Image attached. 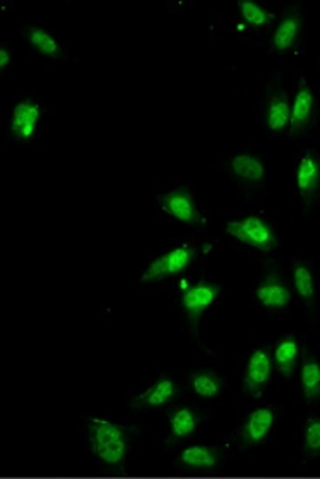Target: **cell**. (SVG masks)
<instances>
[{
    "instance_id": "obj_1",
    "label": "cell",
    "mask_w": 320,
    "mask_h": 479,
    "mask_svg": "<svg viewBox=\"0 0 320 479\" xmlns=\"http://www.w3.org/2000/svg\"><path fill=\"white\" fill-rule=\"evenodd\" d=\"M88 440L93 454L98 457L103 464L122 470L125 457L129 452L127 428L109 420L93 419L88 424Z\"/></svg>"
},
{
    "instance_id": "obj_2",
    "label": "cell",
    "mask_w": 320,
    "mask_h": 479,
    "mask_svg": "<svg viewBox=\"0 0 320 479\" xmlns=\"http://www.w3.org/2000/svg\"><path fill=\"white\" fill-rule=\"evenodd\" d=\"M226 232L234 239L259 251H274L279 240L274 227L258 216H247L226 224Z\"/></svg>"
},
{
    "instance_id": "obj_3",
    "label": "cell",
    "mask_w": 320,
    "mask_h": 479,
    "mask_svg": "<svg viewBox=\"0 0 320 479\" xmlns=\"http://www.w3.org/2000/svg\"><path fill=\"white\" fill-rule=\"evenodd\" d=\"M196 259L198 248L191 245L173 248L147 265L145 273L139 278V283H157L162 280L175 277L178 273H183Z\"/></svg>"
},
{
    "instance_id": "obj_4",
    "label": "cell",
    "mask_w": 320,
    "mask_h": 479,
    "mask_svg": "<svg viewBox=\"0 0 320 479\" xmlns=\"http://www.w3.org/2000/svg\"><path fill=\"white\" fill-rule=\"evenodd\" d=\"M157 202L162 210L184 224L194 225V227L206 225V217L202 216V213L198 211L191 189L188 186H181L172 192L160 195Z\"/></svg>"
},
{
    "instance_id": "obj_5",
    "label": "cell",
    "mask_w": 320,
    "mask_h": 479,
    "mask_svg": "<svg viewBox=\"0 0 320 479\" xmlns=\"http://www.w3.org/2000/svg\"><path fill=\"white\" fill-rule=\"evenodd\" d=\"M220 292H222V286L212 282H206V280H200L198 283L183 292L181 304L196 336L198 334V323L202 320V315L206 314V308L214 304L216 298L220 296Z\"/></svg>"
},
{
    "instance_id": "obj_6",
    "label": "cell",
    "mask_w": 320,
    "mask_h": 479,
    "mask_svg": "<svg viewBox=\"0 0 320 479\" xmlns=\"http://www.w3.org/2000/svg\"><path fill=\"white\" fill-rule=\"evenodd\" d=\"M274 359L267 349H257L248 358V365L245 369L244 390L253 398H261L263 390L266 387L271 375H273Z\"/></svg>"
},
{
    "instance_id": "obj_7",
    "label": "cell",
    "mask_w": 320,
    "mask_h": 479,
    "mask_svg": "<svg viewBox=\"0 0 320 479\" xmlns=\"http://www.w3.org/2000/svg\"><path fill=\"white\" fill-rule=\"evenodd\" d=\"M314 113H316V101L313 90L301 77L298 83L297 95L291 105V117H290V135L299 136L305 130L311 127Z\"/></svg>"
},
{
    "instance_id": "obj_8",
    "label": "cell",
    "mask_w": 320,
    "mask_h": 479,
    "mask_svg": "<svg viewBox=\"0 0 320 479\" xmlns=\"http://www.w3.org/2000/svg\"><path fill=\"white\" fill-rule=\"evenodd\" d=\"M42 117L40 105L32 99H23L13 107L10 131L20 141H29L38 133V120Z\"/></svg>"
},
{
    "instance_id": "obj_9",
    "label": "cell",
    "mask_w": 320,
    "mask_h": 479,
    "mask_svg": "<svg viewBox=\"0 0 320 479\" xmlns=\"http://www.w3.org/2000/svg\"><path fill=\"white\" fill-rule=\"evenodd\" d=\"M297 186L306 206H311L320 194V158L313 152L305 154L298 164Z\"/></svg>"
},
{
    "instance_id": "obj_10",
    "label": "cell",
    "mask_w": 320,
    "mask_h": 479,
    "mask_svg": "<svg viewBox=\"0 0 320 479\" xmlns=\"http://www.w3.org/2000/svg\"><path fill=\"white\" fill-rule=\"evenodd\" d=\"M257 299L267 308L287 307L291 300V292L277 272L267 273L255 291Z\"/></svg>"
},
{
    "instance_id": "obj_11",
    "label": "cell",
    "mask_w": 320,
    "mask_h": 479,
    "mask_svg": "<svg viewBox=\"0 0 320 479\" xmlns=\"http://www.w3.org/2000/svg\"><path fill=\"white\" fill-rule=\"evenodd\" d=\"M180 393V389L173 379L170 377H160L157 382L153 383L145 393L138 395L131 399V406L135 409H149V408H159L173 401Z\"/></svg>"
},
{
    "instance_id": "obj_12",
    "label": "cell",
    "mask_w": 320,
    "mask_h": 479,
    "mask_svg": "<svg viewBox=\"0 0 320 479\" xmlns=\"http://www.w3.org/2000/svg\"><path fill=\"white\" fill-rule=\"evenodd\" d=\"M274 411L271 408H258L247 417L242 427V441L247 446H257L265 441L274 427Z\"/></svg>"
},
{
    "instance_id": "obj_13",
    "label": "cell",
    "mask_w": 320,
    "mask_h": 479,
    "mask_svg": "<svg viewBox=\"0 0 320 479\" xmlns=\"http://www.w3.org/2000/svg\"><path fill=\"white\" fill-rule=\"evenodd\" d=\"M290 117H291V105L289 103V97L282 88L277 87L274 90H271L267 97V128L274 133H283L287 127H290Z\"/></svg>"
},
{
    "instance_id": "obj_14",
    "label": "cell",
    "mask_w": 320,
    "mask_h": 479,
    "mask_svg": "<svg viewBox=\"0 0 320 479\" xmlns=\"http://www.w3.org/2000/svg\"><path fill=\"white\" fill-rule=\"evenodd\" d=\"M301 26H303V16H301L299 8H290L289 12L283 15L281 23L275 29L274 36H273V48L275 52H287L295 46V42L299 38V32H301Z\"/></svg>"
},
{
    "instance_id": "obj_15",
    "label": "cell",
    "mask_w": 320,
    "mask_h": 479,
    "mask_svg": "<svg viewBox=\"0 0 320 479\" xmlns=\"http://www.w3.org/2000/svg\"><path fill=\"white\" fill-rule=\"evenodd\" d=\"M198 422H200V416L192 408L181 406V408L172 409L168 414V424H170L168 441L176 442L188 438L189 434L196 432Z\"/></svg>"
},
{
    "instance_id": "obj_16",
    "label": "cell",
    "mask_w": 320,
    "mask_h": 479,
    "mask_svg": "<svg viewBox=\"0 0 320 479\" xmlns=\"http://www.w3.org/2000/svg\"><path fill=\"white\" fill-rule=\"evenodd\" d=\"M298 358H299V345L297 337L293 334L282 337L274 350V366L285 377L291 379L297 371Z\"/></svg>"
},
{
    "instance_id": "obj_17",
    "label": "cell",
    "mask_w": 320,
    "mask_h": 479,
    "mask_svg": "<svg viewBox=\"0 0 320 479\" xmlns=\"http://www.w3.org/2000/svg\"><path fill=\"white\" fill-rule=\"evenodd\" d=\"M180 464L194 470H214L222 460V452L208 446H189L181 452Z\"/></svg>"
},
{
    "instance_id": "obj_18",
    "label": "cell",
    "mask_w": 320,
    "mask_h": 479,
    "mask_svg": "<svg viewBox=\"0 0 320 479\" xmlns=\"http://www.w3.org/2000/svg\"><path fill=\"white\" fill-rule=\"evenodd\" d=\"M24 38L31 44L34 50H38L40 55H44L46 58H55V60L63 58L62 46L56 42V38L46 29H42L38 26H28L24 29Z\"/></svg>"
},
{
    "instance_id": "obj_19",
    "label": "cell",
    "mask_w": 320,
    "mask_h": 479,
    "mask_svg": "<svg viewBox=\"0 0 320 479\" xmlns=\"http://www.w3.org/2000/svg\"><path fill=\"white\" fill-rule=\"evenodd\" d=\"M301 387L306 401H316L320 398V363L309 352L303 353L301 363Z\"/></svg>"
},
{
    "instance_id": "obj_20",
    "label": "cell",
    "mask_w": 320,
    "mask_h": 479,
    "mask_svg": "<svg viewBox=\"0 0 320 479\" xmlns=\"http://www.w3.org/2000/svg\"><path fill=\"white\" fill-rule=\"evenodd\" d=\"M231 170L236 174L239 180L247 182H261L265 178V165L252 154H239L231 160Z\"/></svg>"
},
{
    "instance_id": "obj_21",
    "label": "cell",
    "mask_w": 320,
    "mask_h": 479,
    "mask_svg": "<svg viewBox=\"0 0 320 479\" xmlns=\"http://www.w3.org/2000/svg\"><path fill=\"white\" fill-rule=\"evenodd\" d=\"M191 387L198 397L215 398L222 391L223 379L214 371L204 369L191 375Z\"/></svg>"
},
{
    "instance_id": "obj_22",
    "label": "cell",
    "mask_w": 320,
    "mask_h": 479,
    "mask_svg": "<svg viewBox=\"0 0 320 479\" xmlns=\"http://www.w3.org/2000/svg\"><path fill=\"white\" fill-rule=\"evenodd\" d=\"M293 285L297 288L298 296L305 300L306 304H313L316 298L313 272L301 261L293 263Z\"/></svg>"
},
{
    "instance_id": "obj_23",
    "label": "cell",
    "mask_w": 320,
    "mask_h": 479,
    "mask_svg": "<svg viewBox=\"0 0 320 479\" xmlns=\"http://www.w3.org/2000/svg\"><path fill=\"white\" fill-rule=\"evenodd\" d=\"M237 5H239L240 15L244 18L245 23L250 24L253 28L266 26L275 20V16L271 12H267L266 8L261 7L253 0H239Z\"/></svg>"
},
{
    "instance_id": "obj_24",
    "label": "cell",
    "mask_w": 320,
    "mask_h": 479,
    "mask_svg": "<svg viewBox=\"0 0 320 479\" xmlns=\"http://www.w3.org/2000/svg\"><path fill=\"white\" fill-rule=\"evenodd\" d=\"M305 454L307 457H320V419L311 417L306 422Z\"/></svg>"
},
{
    "instance_id": "obj_25",
    "label": "cell",
    "mask_w": 320,
    "mask_h": 479,
    "mask_svg": "<svg viewBox=\"0 0 320 479\" xmlns=\"http://www.w3.org/2000/svg\"><path fill=\"white\" fill-rule=\"evenodd\" d=\"M10 61H12V53H10L7 46H2L0 48V69L7 68Z\"/></svg>"
}]
</instances>
